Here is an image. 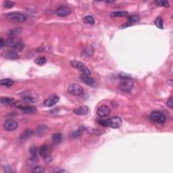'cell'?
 I'll list each match as a JSON object with an SVG mask.
<instances>
[{
    "instance_id": "1",
    "label": "cell",
    "mask_w": 173,
    "mask_h": 173,
    "mask_svg": "<svg viewBox=\"0 0 173 173\" xmlns=\"http://www.w3.org/2000/svg\"><path fill=\"white\" fill-rule=\"evenodd\" d=\"M6 45L16 51H22L25 47V43L21 39L16 37H10L7 39Z\"/></svg>"
},
{
    "instance_id": "2",
    "label": "cell",
    "mask_w": 173,
    "mask_h": 173,
    "mask_svg": "<svg viewBox=\"0 0 173 173\" xmlns=\"http://www.w3.org/2000/svg\"><path fill=\"white\" fill-rule=\"evenodd\" d=\"M6 18L10 21L17 23H25L27 21V16L20 12H11L6 15Z\"/></svg>"
},
{
    "instance_id": "3",
    "label": "cell",
    "mask_w": 173,
    "mask_h": 173,
    "mask_svg": "<svg viewBox=\"0 0 173 173\" xmlns=\"http://www.w3.org/2000/svg\"><path fill=\"white\" fill-rule=\"evenodd\" d=\"M133 87H134V84H133V81L130 80V79H122L118 85L119 89H120L121 91L126 93L131 92V91H132Z\"/></svg>"
},
{
    "instance_id": "4",
    "label": "cell",
    "mask_w": 173,
    "mask_h": 173,
    "mask_svg": "<svg viewBox=\"0 0 173 173\" xmlns=\"http://www.w3.org/2000/svg\"><path fill=\"white\" fill-rule=\"evenodd\" d=\"M70 64L72 67H74L75 68H77L80 70L83 74L87 75H89L91 74L90 70H89L88 68H87L84 64L81 62L77 60H72L70 62Z\"/></svg>"
},
{
    "instance_id": "5",
    "label": "cell",
    "mask_w": 173,
    "mask_h": 173,
    "mask_svg": "<svg viewBox=\"0 0 173 173\" xmlns=\"http://www.w3.org/2000/svg\"><path fill=\"white\" fill-rule=\"evenodd\" d=\"M68 92L72 95L79 96V95H83V89L80 85L77 84V83H72L69 85L68 88Z\"/></svg>"
},
{
    "instance_id": "6",
    "label": "cell",
    "mask_w": 173,
    "mask_h": 173,
    "mask_svg": "<svg viewBox=\"0 0 173 173\" xmlns=\"http://www.w3.org/2000/svg\"><path fill=\"white\" fill-rule=\"evenodd\" d=\"M150 119L155 122L163 124L166 121V116L160 111H154L150 114Z\"/></svg>"
},
{
    "instance_id": "7",
    "label": "cell",
    "mask_w": 173,
    "mask_h": 173,
    "mask_svg": "<svg viewBox=\"0 0 173 173\" xmlns=\"http://www.w3.org/2000/svg\"><path fill=\"white\" fill-rule=\"evenodd\" d=\"M51 151H52V149H51L50 146H47V145H43L39 149L38 152L41 157L46 159L50 157Z\"/></svg>"
},
{
    "instance_id": "8",
    "label": "cell",
    "mask_w": 173,
    "mask_h": 173,
    "mask_svg": "<svg viewBox=\"0 0 173 173\" xmlns=\"http://www.w3.org/2000/svg\"><path fill=\"white\" fill-rule=\"evenodd\" d=\"M108 127L112 129H118L122 126V122L120 117L114 116L110 119H108Z\"/></svg>"
},
{
    "instance_id": "9",
    "label": "cell",
    "mask_w": 173,
    "mask_h": 173,
    "mask_svg": "<svg viewBox=\"0 0 173 173\" xmlns=\"http://www.w3.org/2000/svg\"><path fill=\"white\" fill-rule=\"evenodd\" d=\"M3 129H4L5 131H13L18 128V124L16 121L12 120V119H10V120L5 121L3 124Z\"/></svg>"
},
{
    "instance_id": "10",
    "label": "cell",
    "mask_w": 173,
    "mask_h": 173,
    "mask_svg": "<svg viewBox=\"0 0 173 173\" xmlns=\"http://www.w3.org/2000/svg\"><path fill=\"white\" fill-rule=\"evenodd\" d=\"M111 110L108 106L103 105L99 107L97 110V115L99 118H104V117L108 116L110 114Z\"/></svg>"
},
{
    "instance_id": "11",
    "label": "cell",
    "mask_w": 173,
    "mask_h": 173,
    "mask_svg": "<svg viewBox=\"0 0 173 173\" xmlns=\"http://www.w3.org/2000/svg\"><path fill=\"white\" fill-rule=\"evenodd\" d=\"M22 99L24 102L27 103H33L37 101V97L35 96L33 93H30L29 92L24 93L22 96Z\"/></svg>"
},
{
    "instance_id": "12",
    "label": "cell",
    "mask_w": 173,
    "mask_h": 173,
    "mask_svg": "<svg viewBox=\"0 0 173 173\" xmlns=\"http://www.w3.org/2000/svg\"><path fill=\"white\" fill-rule=\"evenodd\" d=\"M55 12H56V14L58 16L65 17L70 14L71 12V9L70 8L66 6H62L58 8L55 11Z\"/></svg>"
},
{
    "instance_id": "13",
    "label": "cell",
    "mask_w": 173,
    "mask_h": 173,
    "mask_svg": "<svg viewBox=\"0 0 173 173\" xmlns=\"http://www.w3.org/2000/svg\"><path fill=\"white\" fill-rule=\"evenodd\" d=\"M59 101V97L57 95H52V96L49 97V98H47L46 100L44 101L43 104L45 107H52L54 105L58 102Z\"/></svg>"
},
{
    "instance_id": "14",
    "label": "cell",
    "mask_w": 173,
    "mask_h": 173,
    "mask_svg": "<svg viewBox=\"0 0 173 173\" xmlns=\"http://www.w3.org/2000/svg\"><path fill=\"white\" fill-rule=\"evenodd\" d=\"M31 154V158L29 159V163L31 164H36L37 162V150L35 146H32L29 150Z\"/></svg>"
},
{
    "instance_id": "15",
    "label": "cell",
    "mask_w": 173,
    "mask_h": 173,
    "mask_svg": "<svg viewBox=\"0 0 173 173\" xmlns=\"http://www.w3.org/2000/svg\"><path fill=\"white\" fill-rule=\"evenodd\" d=\"M80 79L83 83L86 85H89V86L93 87L95 85V81L93 78L89 77V75L83 74L80 76Z\"/></svg>"
},
{
    "instance_id": "16",
    "label": "cell",
    "mask_w": 173,
    "mask_h": 173,
    "mask_svg": "<svg viewBox=\"0 0 173 173\" xmlns=\"http://www.w3.org/2000/svg\"><path fill=\"white\" fill-rule=\"evenodd\" d=\"M73 112L78 116H85L88 114L89 108L86 106H81L75 108Z\"/></svg>"
},
{
    "instance_id": "17",
    "label": "cell",
    "mask_w": 173,
    "mask_h": 173,
    "mask_svg": "<svg viewBox=\"0 0 173 173\" xmlns=\"http://www.w3.org/2000/svg\"><path fill=\"white\" fill-rule=\"evenodd\" d=\"M33 131H32L31 129H26L25 131H24L21 134V136H20V141L22 142H25V141L29 139L30 137L33 135Z\"/></svg>"
},
{
    "instance_id": "18",
    "label": "cell",
    "mask_w": 173,
    "mask_h": 173,
    "mask_svg": "<svg viewBox=\"0 0 173 173\" xmlns=\"http://www.w3.org/2000/svg\"><path fill=\"white\" fill-rule=\"evenodd\" d=\"M48 129L45 124H40L37 127L36 130H35V135L38 137H41L43 135H44Z\"/></svg>"
},
{
    "instance_id": "19",
    "label": "cell",
    "mask_w": 173,
    "mask_h": 173,
    "mask_svg": "<svg viewBox=\"0 0 173 173\" xmlns=\"http://www.w3.org/2000/svg\"><path fill=\"white\" fill-rule=\"evenodd\" d=\"M4 57L5 58L9 59H16L19 57V55H18L16 51L12 49V50L7 51L6 52L4 53Z\"/></svg>"
},
{
    "instance_id": "20",
    "label": "cell",
    "mask_w": 173,
    "mask_h": 173,
    "mask_svg": "<svg viewBox=\"0 0 173 173\" xmlns=\"http://www.w3.org/2000/svg\"><path fill=\"white\" fill-rule=\"evenodd\" d=\"M18 108L26 113H35L37 111L35 107L29 106H18Z\"/></svg>"
},
{
    "instance_id": "21",
    "label": "cell",
    "mask_w": 173,
    "mask_h": 173,
    "mask_svg": "<svg viewBox=\"0 0 173 173\" xmlns=\"http://www.w3.org/2000/svg\"><path fill=\"white\" fill-rule=\"evenodd\" d=\"M14 81L10 79H3L0 81V84H1V85L6 87H10L14 85Z\"/></svg>"
},
{
    "instance_id": "22",
    "label": "cell",
    "mask_w": 173,
    "mask_h": 173,
    "mask_svg": "<svg viewBox=\"0 0 173 173\" xmlns=\"http://www.w3.org/2000/svg\"><path fill=\"white\" fill-rule=\"evenodd\" d=\"M62 139V135L59 134V133H55V134H53L52 137H51V139H52L53 142L55 144H59V143L61 142Z\"/></svg>"
},
{
    "instance_id": "23",
    "label": "cell",
    "mask_w": 173,
    "mask_h": 173,
    "mask_svg": "<svg viewBox=\"0 0 173 173\" xmlns=\"http://www.w3.org/2000/svg\"><path fill=\"white\" fill-rule=\"evenodd\" d=\"M85 129L83 127H81L79 128V129H77V131H74V132H72V134L70 135V136L73 137V138H77V137H79V136H81V135H82V133L83 131H84Z\"/></svg>"
},
{
    "instance_id": "24",
    "label": "cell",
    "mask_w": 173,
    "mask_h": 173,
    "mask_svg": "<svg viewBox=\"0 0 173 173\" xmlns=\"http://www.w3.org/2000/svg\"><path fill=\"white\" fill-rule=\"evenodd\" d=\"M83 23L85 24H89V25H93L95 23V19L92 16H86L83 18Z\"/></svg>"
},
{
    "instance_id": "25",
    "label": "cell",
    "mask_w": 173,
    "mask_h": 173,
    "mask_svg": "<svg viewBox=\"0 0 173 173\" xmlns=\"http://www.w3.org/2000/svg\"><path fill=\"white\" fill-rule=\"evenodd\" d=\"M128 15V13L127 12L120 11V12H114L111 13L110 16L112 17H124L127 16Z\"/></svg>"
},
{
    "instance_id": "26",
    "label": "cell",
    "mask_w": 173,
    "mask_h": 173,
    "mask_svg": "<svg viewBox=\"0 0 173 173\" xmlns=\"http://www.w3.org/2000/svg\"><path fill=\"white\" fill-rule=\"evenodd\" d=\"M14 102L13 98H10V97H3L1 98V103L2 104H6V105H10L12 104Z\"/></svg>"
},
{
    "instance_id": "27",
    "label": "cell",
    "mask_w": 173,
    "mask_h": 173,
    "mask_svg": "<svg viewBox=\"0 0 173 173\" xmlns=\"http://www.w3.org/2000/svg\"><path fill=\"white\" fill-rule=\"evenodd\" d=\"M46 62H47L46 57H43V56L39 57L35 59V63L36 64L39 65V66H43V64H45Z\"/></svg>"
},
{
    "instance_id": "28",
    "label": "cell",
    "mask_w": 173,
    "mask_h": 173,
    "mask_svg": "<svg viewBox=\"0 0 173 173\" xmlns=\"http://www.w3.org/2000/svg\"><path fill=\"white\" fill-rule=\"evenodd\" d=\"M155 25L156 26L158 29H163V26H164V23H163V20L161 17H157L156 19H155Z\"/></svg>"
},
{
    "instance_id": "29",
    "label": "cell",
    "mask_w": 173,
    "mask_h": 173,
    "mask_svg": "<svg viewBox=\"0 0 173 173\" xmlns=\"http://www.w3.org/2000/svg\"><path fill=\"white\" fill-rule=\"evenodd\" d=\"M31 172H36V173H41L45 172V168L43 166H35L31 169Z\"/></svg>"
},
{
    "instance_id": "30",
    "label": "cell",
    "mask_w": 173,
    "mask_h": 173,
    "mask_svg": "<svg viewBox=\"0 0 173 173\" xmlns=\"http://www.w3.org/2000/svg\"><path fill=\"white\" fill-rule=\"evenodd\" d=\"M129 23H130L131 24H133V23H138L139 21V17L137 16H129Z\"/></svg>"
},
{
    "instance_id": "31",
    "label": "cell",
    "mask_w": 173,
    "mask_h": 173,
    "mask_svg": "<svg viewBox=\"0 0 173 173\" xmlns=\"http://www.w3.org/2000/svg\"><path fill=\"white\" fill-rule=\"evenodd\" d=\"M97 122H98L99 124H101V126H103V127H108V120H106V119L99 118L97 120Z\"/></svg>"
},
{
    "instance_id": "32",
    "label": "cell",
    "mask_w": 173,
    "mask_h": 173,
    "mask_svg": "<svg viewBox=\"0 0 173 173\" xmlns=\"http://www.w3.org/2000/svg\"><path fill=\"white\" fill-rule=\"evenodd\" d=\"M156 3L158 4L159 6H164V7H169V3L168 1H157Z\"/></svg>"
},
{
    "instance_id": "33",
    "label": "cell",
    "mask_w": 173,
    "mask_h": 173,
    "mask_svg": "<svg viewBox=\"0 0 173 173\" xmlns=\"http://www.w3.org/2000/svg\"><path fill=\"white\" fill-rule=\"evenodd\" d=\"M14 3L13 1H5L4 2V7L5 8H12L14 7Z\"/></svg>"
},
{
    "instance_id": "34",
    "label": "cell",
    "mask_w": 173,
    "mask_h": 173,
    "mask_svg": "<svg viewBox=\"0 0 173 173\" xmlns=\"http://www.w3.org/2000/svg\"><path fill=\"white\" fill-rule=\"evenodd\" d=\"M21 29H20V28H17V29H12V30H11V31H10V35H12V36H14V35H16V34L20 33V32H21Z\"/></svg>"
},
{
    "instance_id": "35",
    "label": "cell",
    "mask_w": 173,
    "mask_h": 173,
    "mask_svg": "<svg viewBox=\"0 0 173 173\" xmlns=\"http://www.w3.org/2000/svg\"><path fill=\"white\" fill-rule=\"evenodd\" d=\"M167 105L170 108V109H172L173 108V101H172V97H170V98L168 99V101H167Z\"/></svg>"
},
{
    "instance_id": "36",
    "label": "cell",
    "mask_w": 173,
    "mask_h": 173,
    "mask_svg": "<svg viewBox=\"0 0 173 173\" xmlns=\"http://www.w3.org/2000/svg\"><path fill=\"white\" fill-rule=\"evenodd\" d=\"M89 133H92V134H95V135H100V133H99L98 132L99 131V130L98 129H91V130H88Z\"/></svg>"
},
{
    "instance_id": "37",
    "label": "cell",
    "mask_w": 173,
    "mask_h": 173,
    "mask_svg": "<svg viewBox=\"0 0 173 173\" xmlns=\"http://www.w3.org/2000/svg\"><path fill=\"white\" fill-rule=\"evenodd\" d=\"M3 45H4V41H3V39H1V40H0V48H2Z\"/></svg>"
},
{
    "instance_id": "38",
    "label": "cell",
    "mask_w": 173,
    "mask_h": 173,
    "mask_svg": "<svg viewBox=\"0 0 173 173\" xmlns=\"http://www.w3.org/2000/svg\"><path fill=\"white\" fill-rule=\"evenodd\" d=\"M167 83H168V84L170 85V86H172V80H169V81H168V82H167Z\"/></svg>"
}]
</instances>
